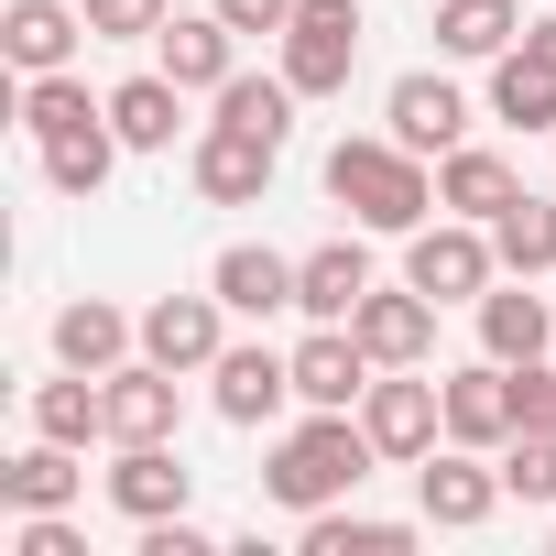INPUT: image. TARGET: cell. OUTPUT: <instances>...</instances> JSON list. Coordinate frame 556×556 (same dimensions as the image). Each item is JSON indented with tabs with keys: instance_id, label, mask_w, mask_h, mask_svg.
<instances>
[{
	"instance_id": "1",
	"label": "cell",
	"mask_w": 556,
	"mask_h": 556,
	"mask_svg": "<svg viewBox=\"0 0 556 556\" xmlns=\"http://www.w3.org/2000/svg\"><path fill=\"white\" fill-rule=\"evenodd\" d=\"M371 426L361 415H339V404H306V426L295 437H273V469H262V491L285 502V513H328V502H350L361 480H371Z\"/></svg>"
},
{
	"instance_id": "2",
	"label": "cell",
	"mask_w": 556,
	"mask_h": 556,
	"mask_svg": "<svg viewBox=\"0 0 556 556\" xmlns=\"http://www.w3.org/2000/svg\"><path fill=\"white\" fill-rule=\"evenodd\" d=\"M328 197L361 218V229H426V207H437V175H426V153H404L393 131L371 142H339L328 153Z\"/></svg>"
},
{
	"instance_id": "3",
	"label": "cell",
	"mask_w": 556,
	"mask_h": 556,
	"mask_svg": "<svg viewBox=\"0 0 556 556\" xmlns=\"http://www.w3.org/2000/svg\"><path fill=\"white\" fill-rule=\"evenodd\" d=\"M404 285L437 295V306H480V295L502 285L491 218H447V207H437V229H404Z\"/></svg>"
},
{
	"instance_id": "4",
	"label": "cell",
	"mask_w": 556,
	"mask_h": 556,
	"mask_svg": "<svg viewBox=\"0 0 556 556\" xmlns=\"http://www.w3.org/2000/svg\"><path fill=\"white\" fill-rule=\"evenodd\" d=\"M273 45H285L295 99H339L350 66H361V0H295V23L273 34Z\"/></svg>"
},
{
	"instance_id": "5",
	"label": "cell",
	"mask_w": 556,
	"mask_h": 556,
	"mask_svg": "<svg viewBox=\"0 0 556 556\" xmlns=\"http://www.w3.org/2000/svg\"><path fill=\"white\" fill-rule=\"evenodd\" d=\"M415 502H426L437 534H480V523L502 513V458L480 469V447H426V458H415Z\"/></svg>"
},
{
	"instance_id": "6",
	"label": "cell",
	"mask_w": 556,
	"mask_h": 556,
	"mask_svg": "<svg viewBox=\"0 0 556 556\" xmlns=\"http://www.w3.org/2000/svg\"><path fill=\"white\" fill-rule=\"evenodd\" d=\"M361 426H371V447H382V458H426V447L447 437V382L371 371V393H361Z\"/></svg>"
},
{
	"instance_id": "7",
	"label": "cell",
	"mask_w": 556,
	"mask_h": 556,
	"mask_svg": "<svg viewBox=\"0 0 556 556\" xmlns=\"http://www.w3.org/2000/svg\"><path fill=\"white\" fill-rule=\"evenodd\" d=\"M207 404H218V426H273L295 404V350H218L207 361Z\"/></svg>"
},
{
	"instance_id": "8",
	"label": "cell",
	"mask_w": 556,
	"mask_h": 556,
	"mask_svg": "<svg viewBox=\"0 0 556 556\" xmlns=\"http://www.w3.org/2000/svg\"><path fill=\"white\" fill-rule=\"evenodd\" d=\"M229 350V306H218V285L207 295H153L142 306V361H164V371H207Z\"/></svg>"
},
{
	"instance_id": "9",
	"label": "cell",
	"mask_w": 556,
	"mask_h": 556,
	"mask_svg": "<svg viewBox=\"0 0 556 556\" xmlns=\"http://www.w3.org/2000/svg\"><path fill=\"white\" fill-rule=\"evenodd\" d=\"M273 164H285V153H273L262 131H229V121H207V131H197V164H186V175H197V197H207V207H262Z\"/></svg>"
},
{
	"instance_id": "10",
	"label": "cell",
	"mask_w": 556,
	"mask_h": 556,
	"mask_svg": "<svg viewBox=\"0 0 556 556\" xmlns=\"http://www.w3.org/2000/svg\"><path fill=\"white\" fill-rule=\"evenodd\" d=\"M153 66H164L175 88H207V99H218V88L240 77V23H229V12H175V23L153 34Z\"/></svg>"
},
{
	"instance_id": "11",
	"label": "cell",
	"mask_w": 556,
	"mask_h": 556,
	"mask_svg": "<svg viewBox=\"0 0 556 556\" xmlns=\"http://www.w3.org/2000/svg\"><path fill=\"white\" fill-rule=\"evenodd\" d=\"M350 328H361V350H371L382 371H426V350H437V295H415V285H371Z\"/></svg>"
},
{
	"instance_id": "12",
	"label": "cell",
	"mask_w": 556,
	"mask_h": 556,
	"mask_svg": "<svg viewBox=\"0 0 556 556\" xmlns=\"http://www.w3.org/2000/svg\"><path fill=\"white\" fill-rule=\"evenodd\" d=\"M99 393H110V447H153L186 415V382L164 361H121V371H99Z\"/></svg>"
},
{
	"instance_id": "13",
	"label": "cell",
	"mask_w": 556,
	"mask_h": 556,
	"mask_svg": "<svg viewBox=\"0 0 556 556\" xmlns=\"http://www.w3.org/2000/svg\"><path fill=\"white\" fill-rule=\"evenodd\" d=\"M361 295H371V251H361V240H317V251H295V317H306V328H350Z\"/></svg>"
},
{
	"instance_id": "14",
	"label": "cell",
	"mask_w": 556,
	"mask_h": 556,
	"mask_svg": "<svg viewBox=\"0 0 556 556\" xmlns=\"http://www.w3.org/2000/svg\"><path fill=\"white\" fill-rule=\"evenodd\" d=\"M371 350H361V328H306L295 339V404H339V415H361V393H371Z\"/></svg>"
},
{
	"instance_id": "15",
	"label": "cell",
	"mask_w": 556,
	"mask_h": 556,
	"mask_svg": "<svg viewBox=\"0 0 556 556\" xmlns=\"http://www.w3.org/2000/svg\"><path fill=\"white\" fill-rule=\"evenodd\" d=\"M186 502H197V469L175 458V437H153V447H121V458H110V513L164 523V513H186Z\"/></svg>"
},
{
	"instance_id": "16",
	"label": "cell",
	"mask_w": 556,
	"mask_h": 556,
	"mask_svg": "<svg viewBox=\"0 0 556 556\" xmlns=\"http://www.w3.org/2000/svg\"><path fill=\"white\" fill-rule=\"evenodd\" d=\"M382 121H393V142H404V153H458V142H469V99H458L447 77H426V66H415V77H393Z\"/></svg>"
},
{
	"instance_id": "17",
	"label": "cell",
	"mask_w": 556,
	"mask_h": 556,
	"mask_svg": "<svg viewBox=\"0 0 556 556\" xmlns=\"http://www.w3.org/2000/svg\"><path fill=\"white\" fill-rule=\"evenodd\" d=\"M77 45H99V34H88V12H66V0H12V12H0V55L23 77L77 66Z\"/></svg>"
},
{
	"instance_id": "18",
	"label": "cell",
	"mask_w": 556,
	"mask_h": 556,
	"mask_svg": "<svg viewBox=\"0 0 556 556\" xmlns=\"http://www.w3.org/2000/svg\"><path fill=\"white\" fill-rule=\"evenodd\" d=\"M502 437H513V371L480 350L469 371H447V447H480L491 458Z\"/></svg>"
},
{
	"instance_id": "19",
	"label": "cell",
	"mask_w": 556,
	"mask_h": 556,
	"mask_svg": "<svg viewBox=\"0 0 556 556\" xmlns=\"http://www.w3.org/2000/svg\"><path fill=\"white\" fill-rule=\"evenodd\" d=\"M207 285H218L229 317H285V306H295V262L262 251V240H229V251L207 262Z\"/></svg>"
},
{
	"instance_id": "20",
	"label": "cell",
	"mask_w": 556,
	"mask_h": 556,
	"mask_svg": "<svg viewBox=\"0 0 556 556\" xmlns=\"http://www.w3.org/2000/svg\"><path fill=\"white\" fill-rule=\"evenodd\" d=\"M480 350L491 361H545L556 350V295H523V273H502L480 295Z\"/></svg>"
},
{
	"instance_id": "21",
	"label": "cell",
	"mask_w": 556,
	"mask_h": 556,
	"mask_svg": "<svg viewBox=\"0 0 556 556\" xmlns=\"http://www.w3.org/2000/svg\"><path fill=\"white\" fill-rule=\"evenodd\" d=\"M131 350H142V317H121L110 295L55 306V361H66V371H121Z\"/></svg>"
},
{
	"instance_id": "22",
	"label": "cell",
	"mask_w": 556,
	"mask_h": 556,
	"mask_svg": "<svg viewBox=\"0 0 556 556\" xmlns=\"http://www.w3.org/2000/svg\"><path fill=\"white\" fill-rule=\"evenodd\" d=\"M523 197V175L491 153V142H458V153H437V207L447 218H502Z\"/></svg>"
},
{
	"instance_id": "23",
	"label": "cell",
	"mask_w": 556,
	"mask_h": 556,
	"mask_svg": "<svg viewBox=\"0 0 556 556\" xmlns=\"http://www.w3.org/2000/svg\"><path fill=\"white\" fill-rule=\"evenodd\" d=\"M523 45V0H437V55L458 66H491Z\"/></svg>"
},
{
	"instance_id": "24",
	"label": "cell",
	"mask_w": 556,
	"mask_h": 556,
	"mask_svg": "<svg viewBox=\"0 0 556 556\" xmlns=\"http://www.w3.org/2000/svg\"><path fill=\"white\" fill-rule=\"evenodd\" d=\"M88 491V469H77V447L66 437H34L12 469H0V502H12V513H66Z\"/></svg>"
},
{
	"instance_id": "25",
	"label": "cell",
	"mask_w": 556,
	"mask_h": 556,
	"mask_svg": "<svg viewBox=\"0 0 556 556\" xmlns=\"http://www.w3.org/2000/svg\"><path fill=\"white\" fill-rule=\"evenodd\" d=\"M175 121H186V88L153 66V77H121L110 88V131L131 142V153H175Z\"/></svg>"
},
{
	"instance_id": "26",
	"label": "cell",
	"mask_w": 556,
	"mask_h": 556,
	"mask_svg": "<svg viewBox=\"0 0 556 556\" xmlns=\"http://www.w3.org/2000/svg\"><path fill=\"white\" fill-rule=\"evenodd\" d=\"M34 153H45V186H55V197H99L131 142H121L110 121H88V131H55V142H34Z\"/></svg>"
},
{
	"instance_id": "27",
	"label": "cell",
	"mask_w": 556,
	"mask_h": 556,
	"mask_svg": "<svg viewBox=\"0 0 556 556\" xmlns=\"http://www.w3.org/2000/svg\"><path fill=\"white\" fill-rule=\"evenodd\" d=\"M34 437H66V447L110 437V393H99V371H66V382H34Z\"/></svg>"
},
{
	"instance_id": "28",
	"label": "cell",
	"mask_w": 556,
	"mask_h": 556,
	"mask_svg": "<svg viewBox=\"0 0 556 556\" xmlns=\"http://www.w3.org/2000/svg\"><path fill=\"white\" fill-rule=\"evenodd\" d=\"M491 251H502V273L545 285V273H556V207H545V197H513V207L491 218Z\"/></svg>"
},
{
	"instance_id": "29",
	"label": "cell",
	"mask_w": 556,
	"mask_h": 556,
	"mask_svg": "<svg viewBox=\"0 0 556 556\" xmlns=\"http://www.w3.org/2000/svg\"><path fill=\"white\" fill-rule=\"evenodd\" d=\"M88 121H110V99H88V77H77V66H55V77H23V131H34V142H55V131H88Z\"/></svg>"
},
{
	"instance_id": "30",
	"label": "cell",
	"mask_w": 556,
	"mask_h": 556,
	"mask_svg": "<svg viewBox=\"0 0 556 556\" xmlns=\"http://www.w3.org/2000/svg\"><path fill=\"white\" fill-rule=\"evenodd\" d=\"M295 545H306V556H404L415 523H382V513H339V502H328V513H306Z\"/></svg>"
},
{
	"instance_id": "31",
	"label": "cell",
	"mask_w": 556,
	"mask_h": 556,
	"mask_svg": "<svg viewBox=\"0 0 556 556\" xmlns=\"http://www.w3.org/2000/svg\"><path fill=\"white\" fill-rule=\"evenodd\" d=\"M491 110H502L513 131H556V66H534L523 45L491 55Z\"/></svg>"
},
{
	"instance_id": "32",
	"label": "cell",
	"mask_w": 556,
	"mask_h": 556,
	"mask_svg": "<svg viewBox=\"0 0 556 556\" xmlns=\"http://www.w3.org/2000/svg\"><path fill=\"white\" fill-rule=\"evenodd\" d=\"M218 121H229V131H262L273 153H285V142H295V77H229V88H218Z\"/></svg>"
},
{
	"instance_id": "33",
	"label": "cell",
	"mask_w": 556,
	"mask_h": 556,
	"mask_svg": "<svg viewBox=\"0 0 556 556\" xmlns=\"http://www.w3.org/2000/svg\"><path fill=\"white\" fill-rule=\"evenodd\" d=\"M502 491L556 513V426H513V437H502Z\"/></svg>"
},
{
	"instance_id": "34",
	"label": "cell",
	"mask_w": 556,
	"mask_h": 556,
	"mask_svg": "<svg viewBox=\"0 0 556 556\" xmlns=\"http://www.w3.org/2000/svg\"><path fill=\"white\" fill-rule=\"evenodd\" d=\"M77 12H88L99 45H153V34L175 23V0H77Z\"/></svg>"
},
{
	"instance_id": "35",
	"label": "cell",
	"mask_w": 556,
	"mask_h": 556,
	"mask_svg": "<svg viewBox=\"0 0 556 556\" xmlns=\"http://www.w3.org/2000/svg\"><path fill=\"white\" fill-rule=\"evenodd\" d=\"M12 556H88V534L66 513H12Z\"/></svg>"
},
{
	"instance_id": "36",
	"label": "cell",
	"mask_w": 556,
	"mask_h": 556,
	"mask_svg": "<svg viewBox=\"0 0 556 556\" xmlns=\"http://www.w3.org/2000/svg\"><path fill=\"white\" fill-rule=\"evenodd\" d=\"M513 371V426H556V371L545 361H502Z\"/></svg>"
},
{
	"instance_id": "37",
	"label": "cell",
	"mask_w": 556,
	"mask_h": 556,
	"mask_svg": "<svg viewBox=\"0 0 556 556\" xmlns=\"http://www.w3.org/2000/svg\"><path fill=\"white\" fill-rule=\"evenodd\" d=\"M142 556H207V523L164 513V523H142Z\"/></svg>"
},
{
	"instance_id": "38",
	"label": "cell",
	"mask_w": 556,
	"mask_h": 556,
	"mask_svg": "<svg viewBox=\"0 0 556 556\" xmlns=\"http://www.w3.org/2000/svg\"><path fill=\"white\" fill-rule=\"evenodd\" d=\"M207 12H229L240 34H285V23H295V0H207Z\"/></svg>"
},
{
	"instance_id": "39",
	"label": "cell",
	"mask_w": 556,
	"mask_h": 556,
	"mask_svg": "<svg viewBox=\"0 0 556 556\" xmlns=\"http://www.w3.org/2000/svg\"><path fill=\"white\" fill-rule=\"evenodd\" d=\"M523 55H534V66H556V12H545V23H523Z\"/></svg>"
}]
</instances>
